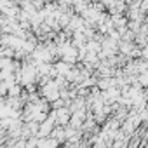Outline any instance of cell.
Returning a JSON list of instances; mask_svg holds the SVG:
<instances>
[{"instance_id":"cell-5","label":"cell","mask_w":148,"mask_h":148,"mask_svg":"<svg viewBox=\"0 0 148 148\" xmlns=\"http://www.w3.org/2000/svg\"><path fill=\"white\" fill-rule=\"evenodd\" d=\"M52 66H54V70H56V73H58L59 77H66V73L71 70V64H66V63H63L61 59L54 61V63H52Z\"/></svg>"},{"instance_id":"cell-6","label":"cell","mask_w":148,"mask_h":148,"mask_svg":"<svg viewBox=\"0 0 148 148\" xmlns=\"http://www.w3.org/2000/svg\"><path fill=\"white\" fill-rule=\"evenodd\" d=\"M96 87L103 92V91H108L110 87H117V82H115V79H98Z\"/></svg>"},{"instance_id":"cell-15","label":"cell","mask_w":148,"mask_h":148,"mask_svg":"<svg viewBox=\"0 0 148 148\" xmlns=\"http://www.w3.org/2000/svg\"><path fill=\"white\" fill-rule=\"evenodd\" d=\"M0 18H2V14H0Z\"/></svg>"},{"instance_id":"cell-14","label":"cell","mask_w":148,"mask_h":148,"mask_svg":"<svg viewBox=\"0 0 148 148\" xmlns=\"http://www.w3.org/2000/svg\"><path fill=\"white\" fill-rule=\"evenodd\" d=\"M7 91H9V87L4 82H0V98H5L7 96Z\"/></svg>"},{"instance_id":"cell-12","label":"cell","mask_w":148,"mask_h":148,"mask_svg":"<svg viewBox=\"0 0 148 148\" xmlns=\"http://www.w3.org/2000/svg\"><path fill=\"white\" fill-rule=\"evenodd\" d=\"M49 106H51V110H61V108H64V101H63V99H56V101L51 103Z\"/></svg>"},{"instance_id":"cell-9","label":"cell","mask_w":148,"mask_h":148,"mask_svg":"<svg viewBox=\"0 0 148 148\" xmlns=\"http://www.w3.org/2000/svg\"><path fill=\"white\" fill-rule=\"evenodd\" d=\"M21 92H23V87H21V86H18V84H14L12 87H9V91H7V96H5V98H19V96H21Z\"/></svg>"},{"instance_id":"cell-11","label":"cell","mask_w":148,"mask_h":148,"mask_svg":"<svg viewBox=\"0 0 148 148\" xmlns=\"http://www.w3.org/2000/svg\"><path fill=\"white\" fill-rule=\"evenodd\" d=\"M77 132H79L77 129H73V127H70V125H66V127H64V138H66V141H68V139H71V138H73V136H75Z\"/></svg>"},{"instance_id":"cell-8","label":"cell","mask_w":148,"mask_h":148,"mask_svg":"<svg viewBox=\"0 0 148 148\" xmlns=\"http://www.w3.org/2000/svg\"><path fill=\"white\" fill-rule=\"evenodd\" d=\"M16 5H18V2H12V0H0V14L4 16L7 11H11Z\"/></svg>"},{"instance_id":"cell-10","label":"cell","mask_w":148,"mask_h":148,"mask_svg":"<svg viewBox=\"0 0 148 148\" xmlns=\"http://www.w3.org/2000/svg\"><path fill=\"white\" fill-rule=\"evenodd\" d=\"M25 125H26V129H28L30 136H35V138H37V132H38V124H35V122H28V124H25Z\"/></svg>"},{"instance_id":"cell-13","label":"cell","mask_w":148,"mask_h":148,"mask_svg":"<svg viewBox=\"0 0 148 148\" xmlns=\"http://www.w3.org/2000/svg\"><path fill=\"white\" fill-rule=\"evenodd\" d=\"M37 145H38V138L32 136V138L26 139V148H37Z\"/></svg>"},{"instance_id":"cell-3","label":"cell","mask_w":148,"mask_h":148,"mask_svg":"<svg viewBox=\"0 0 148 148\" xmlns=\"http://www.w3.org/2000/svg\"><path fill=\"white\" fill-rule=\"evenodd\" d=\"M52 127H54V122H52V120H49V119H45V120H44V122L38 125V132H37V138H38V139L49 138V134H51Z\"/></svg>"},{"instance_id":"cell-4","label":"cell","mask_w":148,"mask_h":148,"mask_svg":"<svg viewBox=\"0 0 148 148\" xmlns=\"http://www.w3.org/2000/svg\"><path fill=\"white\" fill-rule=\"evenodd\" d=\"M49 138H52V139H56L59 145H63V143H66V138H64V127H59V125H54L52 127V131H51V134H49Z\"/></svg>"},{"instance_id":"cell-1","label":"cell","mask_w":148,"mask_h":148,"mask_svg":"<svg viewBox=\"0 0 148 148\" xmlns=\"http://www.w3.org/2000/svg\"><path fill=\"white\" fill-rule=\"evenodd\" d=\"M86 119H87V110H86V106H84V108H80L79 112H75V113L70 115L68 125L73 127V129H77V131H80V127H82V124H84Z\"/></svg>"},{"instance_id":"cell-2","label":"cell","mask_w":148,"mask_h":148,"mask_svg":"<svg viewBox=\"0 0 148 148\" xmlns=\"http://www.w3.org/2000/svg\"><path fill=\"white\" fill-rule=\"evenodd\" d=\"M56 112V122H54V125H59V127H66L68 125V122H70V112H68V108L64 106V108H61V110H54Z\"/></svg>"},{"instance_id":"cell-7","label":"cell","mask_w":148,"mask_h":148,"mask_svg":"<svg viewBox=\"0 0 148 148\" xmlns=\"http://www.w3.org/2000/svg\"><path fill=\"white\" fill-rule=\"evenodd\" d=\"M37 148H59V143L52 138H44V139H38Z\"/></svg>"}]
</instances>
